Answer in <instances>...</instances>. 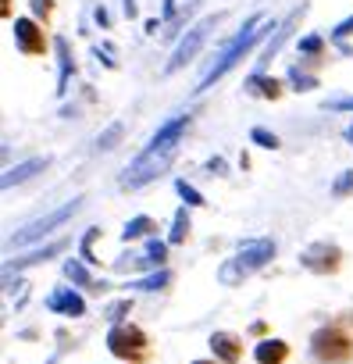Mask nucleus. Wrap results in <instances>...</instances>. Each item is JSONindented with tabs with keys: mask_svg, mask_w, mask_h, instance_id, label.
Here are the masks:
<instances>
[{
	"mask_svg": "<svg viewBox=\"0 0 353 364\" xmlns=\"http://www.w3.org/2000/svg\"><path fill=\"white\" fill-rule=\"evenodd\" d=\"M268 29H271V26H261V18H254V22H250V29H246L243 36H236V40H232V47L222 54V61H218V65H214V68H211V72L200 79V90H207L214 79H222V75H225V72H229V68H232V65H236V61H239V58H243V54H246V50H250V47H254V43H257V40L268 33Z\"/></svg>",
	"mask_w": 353,
	"mask_h": 364,
	"instance_id": "f257e3e1",
	"label": "nucleus"
},
{
	"mask_svg": "<svg viewBox=\"0 0 353 364\" xmlns=\"http://www.w3.org/2000/svg\"><path fill=\"white\" fill-rule=\"evenodd\" d=\"M286 357H289V346H286V343H278V339H275V343H261V346H257V360H261V364H282Z\"/></svg>",
	"mask_w": 353,
	"mask_h": 364,
	"instance_id": "9d476101",
	"label": "nucleus"
},
{
	"mask_svg": "<svg viewBox=\"0 0 353 364\" xmlns=\"http://www.w3.org/2000/svg\"><path fill=\"white\" fill-rule=\"evenodd\" d=\"M186 129V118H175V122H168L153 139H150V150H171V143L179 139V132Z\"/></svg>",
	"mask_w": 353,
	"mask_h": 364,
	"instance_id": "6e6552de",
	"label": "nucleus"
},
{
	"mask_svg": "<svg viewBox=\"0 0 353 364\" xmlns=\"http://www.w3.org/2000/svg\"><path fill=\"white\" fill-rule=\"evenodd\" d=\"M107 343H111V350H114L118 357H129V360H143V357H146V339H143V332H139L136 325L114 328Z\"/></svg>",
	"mask_w": 353,
	"mask_h": 364,
	"instance_id": "7ed1b4c3",
	"label": "nucleus"
},
{
	"mask_svg": "<svg viewBox=\"0 0 353 364\" xmlns=\"http://www.w3.org/2000/svg\"><path fill=\"white\" fill-rule=\"evenodd\" d=\"M211 26H214V18H204L200 26H193V29H190V36L179 43V50L171 54V61H168V72H175L179 65H186V61H190V58H193V54L204 47V40H207V29H211Z\"/></svg>",
	"mask_w": 353,
	"mask_h": 364,
	"instance_id": "20e7f679",
	"label": "nucleus"
},
{
	"mask_svg": "<svg viewBox=\"0 0 353 364\" xmlns=\"http://www.w3.org/2000/svg\"><path fill=\"white\" fill-rule=\"evenodd\" d=\"M75 208H79V204H65V208H61V211H54L50 218H43V222H36V225H29V229H26L22 236H15V247H22V243H33V240H40V236H43V229H50V225H58V222H65V218H68V215H72Z\"/></svg>",
	"mask_w": 353,
	"mask_h": 364,
	"instance_id": "423d86ee",
	"label": "nucleus"
},
{
	"mask_svg": "<svg viewBox=\"0 0 353 364\" xmlns=\"http://www.w3.org/2000/svg\"><path fill=\"white\" fill-rule=\"evenodd\" d=\"M271 254H275V247H271V243H254L246 254H239V257H236V264L243 268V275H250V272H254V268H261Z\"/></svg>",
	"mask_w": 353,
	"mask_h": 364,
	"instance_id": "0eeeda50",
	"label": "nucleus"
},
{
	"mask_svg": "<svg viewBox=\"0 0 353 364\" xmlns=\"http://www.w3.org/2000/svg\"><path fill=\"white\" fill-rule=\"evenodd\" d=\"M332 107H353V100H335Z\"/></svg>",
	"mask_w": 353,
	"mask_h": 364,
	"instance_id": "dca6fc26",
	"label": "nucleus"
},
{
	"mask_svg": "<svg viewBox=\"0 0 353 364\" xmlns=\"http://www.w3.org/2000/svg\"><path fill=\"white\" fill-rule=\"evenodd\" d=\"M33 8H36V15H47V11H50V0H36Z\"/></svg>",
	"mask_w": 353,
	"mask_h": 364,
	"instance_id": "2eb2a0df",
	"label": "nucleus"
},
{
	"mask_svg": "<svg viewBox=\"0 0 353 364\" xmlns=\"http://www.w3.org/2000/svg\"><path fill=\"white\" fill-rule=\"evenodd\" d=\"M254 139H261V143H268V146H275V136H268V132H261V129L254 132Z\"/></svg>",
	"mask_w": 353,
	"mask_h": 364,
	"instance_id": "ddd939ff",
	"label": "nucleus"
},
{
	"mask_svg": "<svg viewBox=\"0 0 353 364\" xmlns=\"http://www.w3.org/2000/svg\"><path fill=\"white\" fill-rule=\"evenodd\" d=\"M250 86H261V93H264V97H278V93H282L275 79H254Z\"/></svg>",
	"mask_w": 353,
	"mask_h": 364,
	"instance_id": "f8f14e48",
	"label": "nucleus"
},
{
	"mask_svg": "<svg viewBox=\"0 0 353 364\" xmlns=\"http://www.w3.org/2000/svg\"><path fill=\"white\" fill-rule=\"evenodd\" d=\"M314 353L325 364H346V360H353V336L342 332L339 325H328L314 336Z\"/></svg>",
	"mask_w": 353,
	"mask_h": 364,
	"instance_id": "f03ea898",
	"label": "nucleus"
},
{
	"mask_svg": "<svg viewBox=\"0 0 353 364\" xmlns=\"http://www.w3.org/2000/svg\"><path fill=\"white\" fill-rule=\"evenodd\" d=\"M15 40H18V47H22L26 54H43V50H47L43 29H40L36 22H29V18H18V22H15Z\"/></svg>",
	"mask_w": 353,
	"mask_h": 364,
	"instance_id": "39448f33",
	"label": "nucleus"
},
{
	"mask_svg": "<svg viewBox=\"0 0 353 364\" xmlns=\"http://www.w3.org/2000/svg\"><path fill=\"white\" fill-rule=\"evenodd\" d=\"M47 161H29V164H22V168H15V171H8V178H4V186H11V182H22V178H29V171H36V168H43Z\"/></svg>",
	"mask_w": 353,
	"mask_h": 364,
	"instance_id": "9b49d317",
	"label": "nucleus"
},
{
	"mask_svg": "<svg viewBox=\"0 0 353 364\" xmlns=\"http://www.w3.org/2000/svg\"><path fill=\"white\" fill-rule=\"evenodd\" d=\"M349 29H353V15H349V18H346V22H342V26H339V29H335V36H346V33H349Z\"/></svg>",
	"mask_w": 353,
	"mask_h": 364,
	"instance_id": "4468645a",
	"label": "nucleus"
},
{
	"mask_svg": "<svg viewBox=\"0 0 353 364\" xmlns=\"http://www.w3.org/2000/svg\"><path fill=\"white\" fill-rule=\"evenodd\" d=\"M211 346H214V350H218V357H222V360H229V364H236V360H239V353H243V350H239V339H236V336H229V332L214 336V339H211Z\"/></svg>",
	"mask_w": 353,
	"mask_h": 364,
	"instance_id": "1a4fd4ad",
	"label": "nucleus"
}]
</instances>
